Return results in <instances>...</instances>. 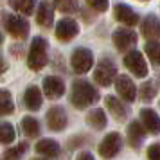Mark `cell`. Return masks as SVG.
<instances>
[{
	"label": "cell",
	"instance_id": "cell-16",
	"mask_svg": "<svg viewBox=\"0 0 160 160\" xmlns=\"http://www.w3.org/2000/svg\"><path fill=\"white\" fill-rule=\"evenodd\" d=\"M36 22L42 25V27H51L52 22H54V8L49 0H43L38 8L36 13Z\"/></svg>",
	"mask_w": 160,
	"mask_h": 160
},
{
	"label": "cell",
	"instance_id": "cell-6",
	"mask_svg": "<svg viewBox=\"0 0 160 160\" xmlns=\"http://www.w3.org/2000/svg\"><path fill=\"white\" fill-rule=\"evenodd\" d=\"M121 148H122V138L119 133H108L106 137L102 138V142L99 144V155H101L102 158H113L117 153L121 151Z\"/></svg>",
	"mask_w": 160,
	"mask_h": 160
},
{
	"label": "cell",
	"instance_id": "cell-7",
	"mask_svg": "<svg viewBox=\"0 0 160 160\" xmlns=\"http://www.w3.org/2000/svg\"><path fill=\"white\" fill-rule=\"evenodd\" d=\"M124 65L130 68L133 76L137 78H146L148 76V63H146L144 56L138 51H131L124 56Z\"/></svg>",
	"mask_w": 160,
	"mask_h": 160
},
{
	"label": "cell",
	"instance_id": "cell-22",
	"mask_svg": "<svg viewBox=\"0 0 160 160\" xmlns=\"http://www.w3.org/2000/svg\"><path fill=\"white\" fill-rule=\"evenodd\" d=\"M15 112V102L8 90H0V117L11 115Z\"/></svg>",
	"mask_w": 160,
	"mask_h": 160
},
{
	"label": "cell",
	"instance_id": "cell-3",
	"mask_svg": "<svg viewBox=\"0 0 160 160\" xmlns=\"http://www.w3.org/2000/svg\"><path fill=\"white\" fill-rule=\"evenodd\" d=\"M94 79L101 87H110L113 79H117V67L110 58H102L94 70Z\"/></svg>",
	"mask_w": 160,
	"mask_h": 160
},
{
	"label": "cell",
	"instance_id": "cell-23",
	"mask_svg": "<svg viewBox=\"0 0 160 160\" xmlns=\"http://www.w3.org/2000/svg\"><path fill=\"white\" fill-rule=\"evenodd\" d=\"M22 130L27 137H38L40 135V122L34 117H23L22 119Z\"/></svg>",
	"mask_w": 160,
	"mask_h": 160
},
{
	"label": "cell",
	"instance_id": "cell-13",
	"mask_svg": "<svg viewBox=\"0 0 160 160\" xmlns=\"http://www.w3.org/2000/svg\"><path fill=\"white\" fill-rule=\"evenodd\" d=\"M140 119H142V126L146 128V131H149L151 135L160 133V117L155 110L142 108L140 110Z\"/></svg>",
	"mask_w": 160,
	"mask_h": 160
},
{
	"label": "cell",
	"instance_id": "cell-26",
	"mask_svg": "<svg viewBox=\"0 0 160 160\" xmlns=\"http://www.w3.org/2000/svg\"><path fill=\"white\" fill-rule=\"evenodd\" d=\"M16 133H15V128L13 124L9 122H0V142L2 144H11L15 140Z\"/></svg>",
	"mask_w": 160,
	"mask_h": 160
},
{
	"label": "cell",
	"instance_id": "cell-25",
	"mask_svg": "<svg viewBox=\"0 0 160 160\" xmlns=\"http://www.w3.org/2000/svg\"><path fill=\"white\" fill-rule=\"evenodd\" d=\"M25 151H27V142H20L18 146H13L11 149L4 151L2 160H20Z\"/></svg>",
	"mask_w": 160,
	"mask_h": 160
},
{
	"label": "cell",
	"instance_id": "cell-34",
	"mask_svg": "<svg viewBox=\"0 0 160 160\" xmlns=\"http://www.w3.org/2000/svg\"><path fill=\"white\" fill-rule=\"evenodd\" d=\"M0 45H2V34H0Z\"/></svg>",
	"mask_w": 160,
	"mask_h": 160
},
{
	"label": "cell",
	"instance_id": "cell-35",
	"mask_svg": "<svg viewBox=\"0 0 160 160\" xmlns=\"http://www.w3.org/2000/svg\"><path fill=\"white\" fill-rule=\"evenodd\" d=\"M38 160H45V158H38Z\"/></svg>",
	"mask_w": 160,
	"mask_h": 160
},
{
	"label": "cell",
	"instance_id": "cell-4",
	"mask_svg": "<svg viewBox=\"0 0 160 160\" xmlns=\"http://www.w3.org/2000/svg\"><path fill=\"white\" fill-rule=\"evenodd\" d=\"M4 27L8 29V32L11 36L15 38H27L29 34V22L20 15H13V13H9V15L4 16Z\"/></svg>",
	"mask_w": 160,
	"mask_h": 160
},
{
	"label": "cell",
	"instance_id": "cell-9",
	"mask_svg": "<svg viewBox=\"0 0 160 160\" xmlns=\"http://www.w3.org/2000/svg\"><path fill=\"white\" fill-rule=\"evenodd\" d=\"M113 43L119 51H128L130 47L137 43V34H135V31L128 29V27H122V29H117L113 32Z\"/></svg>",
	"mask_w": 160,
	"mask_h": 160
},
{
	"label": "cell",
	"instance_id": "cell-31",
	"mask_svg": "<svg viewBox=\"0 0 160 160\" xmlns=\"http://www.w3.org/2000/svg\"><path fill=\"white\" fill-rule=\"evenodd\" d=\"M148 157L149 160H160V144H153L148 148Z\"/></svg>",
	"mask_w": 160,
	"mask_h": 160
},
{
	"label": "cell",
	"instance_id": "cell-10",
	"mask_svg": "<svg viewBox=\"0 0 160 160\" xmlns=\"http://www.w3.org/2000/svg\"><path fill=\"white\" fill-rule=\"evenodd\" d=\"M115 88H117V94L122 97L124 101L133 102L135 97H137V88L133 85V81L128 78V76H119L115 79Z\"/></svg>",
	"mask_w": 160,
	"mask_h": 160
},
{
	"label": "cell",
	"instance_id": "cell-8",
	"mask_svg": "<svg viewBox=\"0 0 160 160\" xmlns=\"http://www.w3.org/2000/svg\"><path fill=\"white\" fill-rule=\"evenodd\" d=\"M78 32H79V25L72 18H63L56 23V38L61 42L72 40L74 36H78Z\"/></svg>",
	"mask_w": 160,
	"mask_h": 160
},
{
	"label": "cell",
	"instance_id": "cell-28",
	"mask_svg": "<svg viewBox=\"0 0 160 160\" xmlns=\"http://www.w3.org/2000/svg\"><path fill=\"white\" fill-rule=\"evenodd\" d=\"M54 6L61 13H74L78 9V2L76 0H54Z\"/></svg>",
	"mask_w": 160,
	"mask_h": 160
},
{
	"label": "cell",
	"instance_id": "cell-30",
	"mask_svg": "<svg viewBox=\"0 0 160 160\" xmlns=\"http://www.w3.org/2000/svg\"><path fill=\"white\" fill-rule=\"evenodd\" d=\"M87 4L92 9L99 11V13H102V11H106V9H108V0H87Z\"/></svg>",
	"mask_w": 160,
	"mask_h": 160
},
{
	"label": "cell",
	"instance_id": "cell-2",
	"mask_svg": "<svg viewBox=\"0 0 160 160\" xmlns=\"http://www.w3.org/2000/svg\"><path fill=\"white\" fill-rule=\"evenodd\" d=\"M47 40L42 36H36L32 42H31L29 47V54H27V65H29L31 70H42L45 65H47Z\"/></svg>",
	"mask_w": 160,
	"mask_h": 160
},
{
	"label": "cell",
	"instance_id": "cell-20",
	"mask_svg": "<svg viewBox=\"0 0 160 160\" xmlns=\"http://www.w3.org/2000/svg\"><path fill=\"white\" fill-rule=\"evenodd\" d=\"M42 92H40V88L38 87H29L25 90V94H23V102H25V106L32 112H36V110L42 108Z\"/></svg>",
	"mask_w": 160,
	"mask_h": 160
},
{
	"label": "cell",
	"instance_id": "cell-24",
	"mask_svg": "<svg viewBox=\"0 0 160 160\" xmlns=\"http://www.w3.org/2000/svg\"><path fill=\"white\" fill-rule=\"evenodd\" d=\"M9 4L13 6L15 11L22 13V15L29 16L32 11H34V6H36V0H9Z\"/></svg>",
	"mask_w": 160,
	"mask_h": 160
},
{
	"label": "cell",
	"instance_id": "cell-32",
	"mask_svg": "<svg viewBox=\"0 0 160 160\" xmlns=\"http://www.w3.org/2000/svg\"><path fill=\"white\" fill-rule=\"evenodd\" d=\"M76 160H95V158L92 157V153H81Z\"/></svg>",
	"mask_w": 160,
	"mask_h": 160
},
{
	"label": "cell",
	"instance_id": "cell-33",
	"mask_svg": "<svg viewBox=\"0 0 160 160\" xmlns=\"http://www.w3.org/2000/svg\"><path fill=\"white\" fill-rule=\"evenodd\" d=\"M4 70H6V63H4V59L0 58V74L4 72Z\"/></svg>",
	"mask_w": 160,
	"mask_h": 160
},
{
	"label": "cell",
	"instance_id": "cell-18",
	"mask_svg": "<svg viewBox=\"0 0 160 160\" xmlns=\"http://www.w3.org/2000/svg\"><path fill=\"white\" fill-rule=\"evenodd\" d=\"M36 153H40L42 157H47V158H56L59 155V144L52 138H42L36 144Z\"/></svg>",
	"mask_w": 160,
	"mask_h": 160
},
{
	"label": "cell",
	"instance_id": "cell-17",
	"mask_svg": "<svg viewBox=\"0 0 160 160\" xmlns=\"http://www.w3.org/2000/svg\"><path fill=\"white\" fill-rule=\"evenodd\" d=\"M144 135H146V128L142 126V122H138V121L130 122V126H128V140H130L131 148L138 149V148H140V144H142V138H144Z\"/></svg>",
	"mask_w": 160,
	"mask_h": 160
},
{
	"label": "cell",
	"instance_id": "cell-11",
	"mask_svg": "<svg viewBox=\"0 0 160 160\" xmlns=\"http://www.w3.org/2000/svg\"><path fill=\"white\" fill-rule=\"evenodd\" d=\"M43 92L51 99H58L65 94V83L58 76H47L43 79Z\"/></svg>",
	"mask_w": 160,
	"mask_h": 160
},
{
	"label": "cell",
	"instance_id": "cell-19",
	"mask_svg": "<svg viewBox=\"0 0 160 160\" xmlns=\"http://www.w3.org/2000/svg\"><path fill=\"white\" fill-rule=\"evenodd\" d=\"M104 102H106V108L110 110V113L115 117L117 121H126V117H128V112L124 108V104L117 97L113 95H106L104 97Z\"/></svg>",
	"mask_w": 160,
	"mask_h": 160
},
{
	"label": "cell",
	"instance_id": "cell-27",
	"mask_svg": "<svg viewBox=\"0 0 160 160\" xmlns=\"http://www.w3.org/2000/svg\"><path fill=\"white\" fill-rule=\"evenodd\" d=\"M146 52L155 65H160V42H148L146 43Z\"/></svg>",
	"mask_w": 160,
	"mask_h": 160
},
{
	"label": "cell",
	"instance_id": "cell-1",
	"mask_svg": "<svg viewBox=\"0 0 160 160\" xmlns=\"http://www.w3.org/2000/svg\"><path fill=\"white\" fill-rule=\"evenodd\" d=\"M70 101H72V104L76 108H87V106L99 101V92L88 81L78 79V81H74V85H72Z\"/></svg>",
	"mask_w": 160,
	"mask_h": 160
},
{
	"label": "cell",
	"instance_id": "cell-12",
	"mask_svg": "<svg viewBox=\"0 0 160 160\" xmlns=\"http://www.w3.org/2000/svg\"><path fill=\"white\" fill-rule=\"evenodd\" d=\"M47 124L52 131H63L67 128V113L61 106H52L47 113Z\"/></svg>",
	"mask_w": 160,
	"mask_h": 160
},
{
	"label": "cell",
	"instance_id": "cell-29",
	"mask_svg": "<svg viewBox=\"0 0 160 160\" xmlns=\"http://www.w3.org/2000/svg\"><path fill=\"white\" fill-rule=\"evenodd\" d=\"M155 95H157V88L153 87V83H144L142 87H140V99L142 101H153L155 99Z\"/></svg>",
	"mask_w": 160,
	"mask_h": 160
},
{
	"label": "cell",
	"instance_id": "cell-14",
	"mask_svg": "<svg viewBox=\"0 0 160 160\" xmlns=\"http://www.w3.org/2000/svg\"><path fill=\"white\" fill-rule=\"evenodd\" d=\"M142 34L151 42H158L160 40V18H157L155 15H148L142 22Z\"/></svg>",
	"mask_w": 160,
	"mask_h": 160
},
{
	"label": "cell",
	"instance_id": "cell-15",
	"mask_svg": "<svg viewBox=\"0 0 160 160\" xmlns=\"http://www.w3.org/2000/svg\"><path fill=\"white\" fill-rule=\"evenodd\" d=\"M113 15L119 22H122L124 25H137L138 23V15L130 8V6H126V4H117L115 8H113Z\"/></svg>",
	"mask_w": 160,
	"mask_h": 160
},
{
	"label": "cell",
	"instance_id": "cell-5",
	"mask_svg": "<svg viewBox=\"0 0 160 160\" xmlns=\"http://www.w3.org/2000/svg\"><path fill=\"white\" fill-rule=\"evenodd\" d=\"M70 65H72L74 72L78 74H85L88 72L92 65H94V54L92 51H88L85 47H79L72 52V58H70Z\"/></svg>",
	"mask_w": 160,
	"mask_h": 160
},
{
	"label": "cell",
	"instance_id": "cell-21",
	"mask_svg": "<svg viewBox=\"0 0 160 160\" xmlns=\"http://www.w3.org/2000/svg\"><path fill=\"white\" fill-rule=\"evenodd\" d=\"M87 122L94 128V130H102L106 122H108V119H106V113H104V110L101 108H95L92 112H88L87 115Z\"/></svg>",
	"mask_w": 160,
	"mask_h": 160
}]
</instances>
